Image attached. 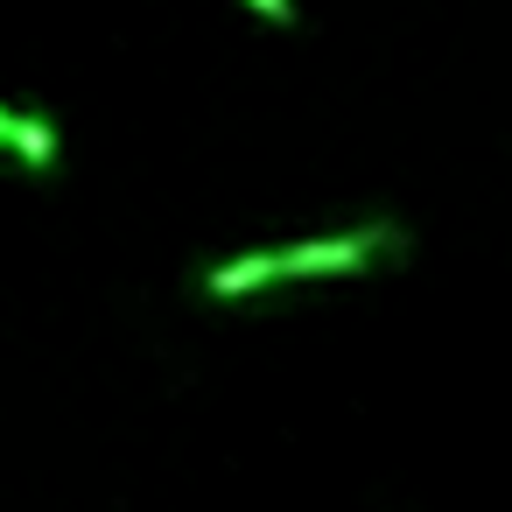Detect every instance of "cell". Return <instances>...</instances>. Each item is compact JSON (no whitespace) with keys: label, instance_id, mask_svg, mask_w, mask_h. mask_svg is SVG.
<instances>
[{"label":"cell","instance_id":"cell-1","mask_svg":"<svg viewBox=\"0 0 512 512\" xmlns=\"http://www.w3.org/2000/svg\"><path fill=\"white\" fill-rule=\"evenodd\" d=\"M393 260H407V232L393 218H372V225H351V232H323V239H302V246H274L281 288L288 281H330V274H372V267H393Z\"/></svg>","mask_w":512,"mask_h":512},{"label":"cell","instance_id":"cell-2","mask_svg":"<svg viewBox=\"0 0 512 512\" xmlns=\"http://www.w3.org/2000/svg\"><path fill=\"white\" fill-rule=\"evenodd\" d=\"M260 288H281L274 253H239V260L204 267V295H211V302H239V295H260Z\"/></svg>","mask_w":512,"mask_h":512},{"label":"cell","instance_id":"cell-3","mask_svg":"<svg viewBox=\"0 0 512 512\" xmlns=\"http://www.w3.org/2000/svg\"><path fill=\"white\" fill-rule=\"evenodd\" d=\"M8 155H15L29 176H50V169H57V155H64L57 120H50V113H15V127H8Z\"/></svg>","mask_w":512,"mask_h":512},{"label":"cell","instance_id":"cell-4","mask_svg":"<svg viewBox=\"0 0 512 512\" xmlns=\"http://www.w3.org/2000/svg\"><path fill=\"white\" fill-rule=\"evenodd\" d=\"M246 8H253V15H267V22H281V29L295 22V0H246Z\"/></svg>","mask_w":512,"mask_h":512},{"label":"cell","instance_id":"cell-5","mask_svg":"<svg viewBox=\"0 0 512 512\" xmlns=\"http://www.w3.org/2000/svg\"><path fill=\"white\" fill-rule=\"evenodd\" d=\"M8 127H15V113H8V106H0V155H8Z\"/></svg>","mask_w":512,"mask_h":512}]
</instances>
